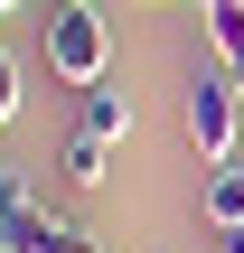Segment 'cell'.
Segmentation results:
<instances>
[{"mask_svg":"<svg viewBox=\"0 0 244 253\" xmlns=\"http://www.w3.org/2000/svg\"><path fill=\"white\" fill-rule=\"evenodd\" d=\"M19 103H28V94H19V56H9V47H0V131H9V122H19Z\"/></svg>","mask_w":244,"mask_h":253,"instance_id":"8","label":"cell"},{"mask_svg":"<svg viewBox=\"0 0 244 253\" xmlns=\"http://www.w3.org/2000/svg\"><path fill=\"white\" fill-rule=\"evenodd\" d=\"M0 253H19V235H9V225H0Z\"/></svg>","mask_w":244,"mask_h":253,"instance_id":"11","label":"cell"},{"mask_svg":"<svg viewBox=\"0 0 244 253\" xmlns=\"http://www.w3.org/2000/svg\"><path fill=\"white\" fill-rule=\"evenodd\" d=\"M197 9H207V19H244V0H197Z\"/></svg>","mask_w":244,"mask_h":253,"instance_id":"9","label":"cell"},{"mask_svg":"<svg viewBox=\"0 0 244 253\" xmlns=\"http://www.w3.org/2000/svg\"><path fill=\"white\" fill-rule=\"evenodd\" d=\"M56 178H66V188H103V178H113V141H94V131H75V141L56 150Z\"/></svg>","mask_w":244,"mask_h":253,"instance_id":"4","label":"cell"},{"mask_svg":"<svg viewBox=\"0 0 244 253\" xmlns=\"http://www.w3.org/2000/svg\"><path fill=\"white\" fill-rule=\"evenodd\" d=\"M103 66H113L103 9H94V0H56V9H47V75H66V84L85 94V84H103Z\"/></svg>","mask_w":244,"mask_h":253,"instance_id":"1","label":"cell"},{"mask_svg":"<svg viewBox=\"0 0 244 253\" xmlns=\"http://www.w3.org/2000/svg\"><path fill=\"white\" fill-rule=\"evenodd\" d=\"M19 216H38V188H28V169H0V225H19Z\"/></svg>","mask_w":244,"mask_h":253,"instance_id":"7","label":"cell"},{"mask_svg":"<svg viewBox=\"0 0 244 253\" xmlns=\"http://www.w3.org/2000/svg\"><path fill=\"white\" fill-rule=\"evenodd\" d=\"M9 235H19V253H94V235H85L75 216H47V207H38V216H19Z\"/></svg>","mask_w":244,"mask_h":253,"instance_id":"3","label":"cell"},{"mask_svg":"<svg viewBox=\"0 0 244 253\" xmlns=\"http://www.w3.org/2000/svg\"><path fill=\"white\" fill-rule=\"evenodd\" d=\"M9 9H19V0H0V19H9Z\"/></svg>","mask_w":244,"mask_h":253,"instance_id":"12","label":"cell"},{"mask_svg":"<svg viewBox=\"0 0 244 253\" xmlns=\"http://www.w3.org/2000/svg\"><path fill=\"white\" fill-rule=\"evenodd\" d=\"M235 113H244L235 75H226V66H207V75L188 84V150H197L207 169H226V160H235Z\"/></svg>","mask_w":244,"mask_h":253,"instance_id":"2","label":"cell"},{"mask_svg":"<svg viewBox=\"0 0 244 253\" xmlns=\"http://www.w3.org/2000/svg\"><path fill=\"white\" fill-rule=\"evenodd\" d=\"M75 131H94V141H122L132 131V94H113V84H85V122Z\"/></svg>","mask_w":244,"mask_h":253,"instance_id":"6","label":"cell"},{"mask_svg":"<svg viewBox=\"0 0 244 253\" xmlns=\"http://www.w3.org/2000/svg\"><path fill=\"white\" fill-rule=\"evenodd\" d=\"M197 207H207V225H216V235H235V225H244V160H226V169L207 178V197H197Z\"/></svg>","mask_w":244,"mask_h":253,"instance_id":"5","label":"cell"},{"mask_svg":"<svg viewBox=\"0 0 244 253\" xmlns=\"http://www.w3.org/2000/svg\"><path fill=\"white\" fill-rule=\"evenodd\" d=\"M216 253H244V225H235V235H216Z\"/></svg>","mask_w":244,"mask_h":253,"instance_id":"10","label":"cell"}]
</instances>
